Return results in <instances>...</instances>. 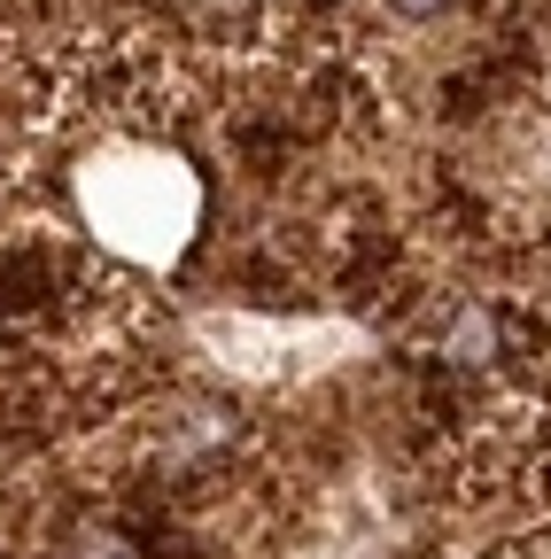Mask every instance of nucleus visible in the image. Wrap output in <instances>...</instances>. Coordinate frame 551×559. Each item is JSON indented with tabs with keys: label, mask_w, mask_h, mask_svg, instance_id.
<instances>
[{
	"label": "nucleus",
	"mask_w": 551,
	"mask_h": 559,
	"mask_svg": "<svg viewBox=\"0 0 551 559\" xmlns=\"http://www.w3.org/2000/svg\"><path fill=\"white\" fill-rule=\"evenodd\" d=\"M388 9H396V16H411V24H428V16H443V9H451V0H388Z\"/></svg>",
	"instance_id": "1"
},
{
	"label": "nucleus",
	"mask_w": 551,
	"mask_h": 559,
	"mask_svg": "<svg viewBox=\"0 0 551 559\" xmlns=\"http://www.w3.org/2000/svg\"><path fill=\"white\" fill-rule=\"evenodd\" d=\"M0 210H9V179H0Z\"/></svg>",
	"instance_id": "2"
}]
</instances>
